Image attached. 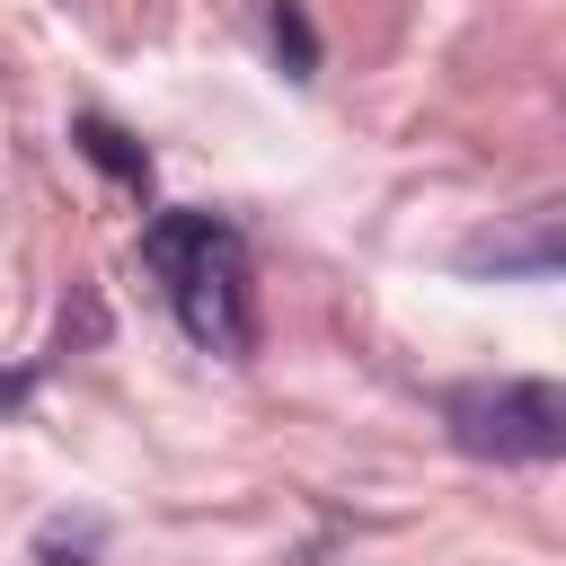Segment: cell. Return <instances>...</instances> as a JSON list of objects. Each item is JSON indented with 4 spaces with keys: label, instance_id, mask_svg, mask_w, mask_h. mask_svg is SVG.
Listing matches in <instances>:
<instances>
[{
    "label": "cell",
    "instance_id": "1",
    "mask_svg": "<svg viewBox=\"0 0 566 566\" xmlns=\"http://www.w3.org/2000/svg\"><path fill=\"white\" fill-rule=\"evenodd\" d=\"M150 265L177 283V318L203 345H248V265L239 239L212 221H159L150 230Z\"/></svg>",
    "mask_w": 566,
    "mask_h": 566
},
{
    "label": "cell",
    "instance_id": "2",
    "mask_svg": "<svg viewBox=\"0 0 566 566\" xmlns=\"http://www.w3.org/2000/svg\"><path fill=\"white\" fill-rule=\"evenodd\" d=\"M451 442L478 460H557L566 451V407L548 380H495L451 398Z\"/></svg>",
    "mask_w": 566,
    "mask_h": 566
},
{
    "label": "cell",
    "instance_id": "3",
    "mask_svg": "<svg viewBox=\"0 0 566 566\" xmlns=\"http://www.w3.org/2000/svg\"><path fill=\"white\" fill-rule=\"evenodd\" d=\"M274 35L292 44V62H310V27H301V9H274Z\"/></svg>",
    "mask_w": 566,
    "mask_h": 566
},
{
    "label": "cell",
    "instance_id": "4",
    "mask_svg": "<svg viewBox=\"0 0 566 566\" xmlns=\"http://www.w3.org/2000/svg\"><path fill=\"white\" fill-rule=\"evenodd\" d=\"M18 398H27V380H0V407H18Z\"/></svg>",
    "mask_w": 566,
    "mask_h": 566
}]
</instances>
